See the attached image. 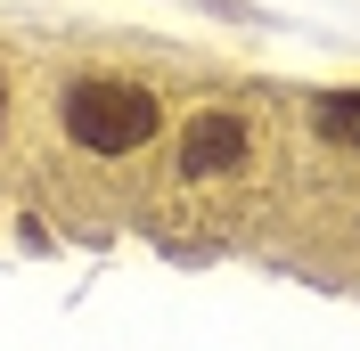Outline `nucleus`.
I'll return each instance as SVG.
<instances>
[{"instance_id":"f257e3e1","label":"nucleus","mask_w":360,"mask_h":351,"mask_svg":"<svg viewBox=\"0 0 360 351\" xmlns=\"http://www.w3.org/2000/svg\"><path fill=\"white\" fill-rule=\"evenodd\" d=\"M58 114H66V139L90 147V155H131V147L156 139V98H148L139 82H115V74L74 82Z\"/></svg>"},{"instance_id":"f03ea898","label":"nucleus","mask_w":360,"mask_h":351,"mask_svg":"<svg viewBox=\"0 0 360 351\" xmlns=\"http://www.w3.org/2000/svg\"><path fill=\"white\" fill-rule=\"evenodd\" d=\"M180 164H188L197 180L238 172V164H246V123H238V114H197V123L180 131Z\"/></svg>"},{"instance_id":"7ed1b4c3","label":"nucleus","mask_w":360,"mask_h":351,"mask_svg":"<svg viewBox=\"0 0 360 351\" xmlns=\"http://www.w3.org/2000/svg\"><path fill=\"white\" fill-rule=\"evenodd\" d=\"M319 131L336 139V147L360 155V90H336V98H319Z\"/></svg>"},{"instance_id":"20e7f679","label":"nucleus","mask_w":360,"mask_h":351,"mask_svg":"<svg viewBox=\"0 0 360 351\" xmlns=\"http://www.w3.org/2000/svg\"><path fill=\"white\" fill-rule=\"evenodd\" d=\"M0 107H8V98H0Z\"/></svg>"}]
</instances>
